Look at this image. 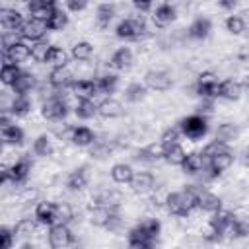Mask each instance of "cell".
Segmentation results:
<instances>
[{"label":"cell","instance_id":"1","mask_svg":"<svg viewBox=\"0 0 249 249\" xmlns=\"http://www.w3.org/2000/svg\"><path fill=\"white\" fill-rule=\"evenodd\" d=\"M115 35L123 41H142L148 35L144 18L140 14L136 18H123L115 27Z\"/></svg>","mask_w":249,"mask_h":249},{"label":"cell","instance_id":"2","mask_svg":"<svg viewBox=\"0 0 249 249\" xmlns=\"http://www.w3.org/2000/svg\"><path fill=\"white\" fill-rule=\"evenodd\" d=\"M179 128L187 140H193V142L202 140L208 134V117H202L198 113L187 115L179 121Z\"/></svg>","mask_w":249,"mask_h":249},{"label":"cell","instance_id":"3","mask_svg":"<svg viewBox=\"0 0 249 249\" xmlns=\"http://www.w3.org/2000/svg\"><path fill=\"white\" fill-rule=\"evenodd\" d=\"M68 113H70V107H68L66 99H62V95H58V93L51 95L41 105V117L49 123H62Z\"/></svg>","mask_w":249,"mask_h":249},{"label":"cell","instance_id":"4","mask_svg":"<svg viewBox=\"0 0 249 249\" xmlns=\"http://www.w3.org/2000/svg\"><path fill=\"white\" fill-rule=\"evenodd\" d=\"M47 239L51 249H66L74 243V233L66 224H54L49 228Z\"/></svg>","mask_w":249,"mask_h":249},{"label":"cell","instance_id":"5","mask_svg":"<svg viewBox=\"0 0 249 249\" xmlns=\"http://www.w3.org/2000/svg\"><path fill=\"white\" fill-rule=\"evenodd\" d=\"M144 86L148 89H154V91H167L173 86V78L167 70L152 68L144 74Z\"/></svg>","mask_w":249,"mask_h":249},{"label":"cell","instance_id":"6","mask_svg":"<svg viewBox=\"0 0 249 249\" xmlns=\"http://www.w3.org/2000/svg\"><path fill=\"white\" fill-rule=\"evenodd\" d=\"M33 169V161L29 156H21L19 160H16L12 165H8V175H10V183L12 185H23L29 179V173Z\"/></svg>","mask_w":249,"mask_h":249},{"label":"cell","instance_id":"7","mask_svg":"<svg viewBox=\"0 0 249 249\" xmlns=\"http://www.w3.org/2000/svg\"><path fill=\"white\" fill-rule=\"evenodd\" d=\"M49 27H47V21H41V19H35V18H27L19 35L23 41L27 43H37V41H43L45 35H47Z\"/></svg>","mask_w":249,"mask_h":249},{"label":"cell","instance_id":"8","mask_svg":"<svg viewBox=\"0 0 249 249\" xmlns=\"http://www.w3.org/2000/svg\"><path fill=\"white\" fill-rule=\"evenodd\" d=\"M231 163H233V154H231V150H230V152H224V154H220V156L208 160L202 173H204L208 179H214V177H220L224 171H228V169L231 167Z\"/></svg>","mask_w":249,"mask_h":249},{"label":"cell","instance_id":"9","mask_svg":"<svg viewBox=\"0 0 249 249\" xmlns=\"http://www.w3.org/2000/svg\"><path fill=\"white\" fill-rule=\"evenodd\" d=\"M177 18V8L173 6V4H169V2H160V4H156V8L152 10V14H150V19H152V23L156 25V27H167L173 19Z\"/></svg>","mask_w":249,"mask_h":249},{"label":"cell","instance_id":"10","mask_svg":"<svg viewBox=\"0 0 249 249\" xmlns=\"http://www.w3.org/2000/svg\"><path fill=\"white\" fill-rule=\"evenodd\" d=\"M33 218L37 220L39 226H45V228L54 226V224H56V202H51V200H39V202L35 204Z\"/></svg>","mask_w":249,"mask_h":249},{"label":"cell","instance_id":"11","mask_svg":"<svg viewBox=\"0 0 249 249\" xmlns=\"http://www.w3.org/2000/svg\"><path fill=\"white\" fill-rule=\"evenodd\" d=\"M23 23H25V18H23V14L19 10L8 8V6L0 8V25H2L4 31H16V33H19L21 27H23Z\"/></svg>","mask_w":249,"mask_h":249},{"label":"cell","instance_id":"12","mask_svg":"<svg viewBox=\"0 0 249 249\" xmlns=\"http://www.w3.org/2000/svg\"><path fill=\"white\" fill-rule=\"evenodd\" d=\"M126 241H128V249H156V239H152L140 224L128 230Z\"/></svg>","mask_w":249,"mask_h":249},{"label":"cell","instance_id":"13","mask_svg":"<svg viewBox=\"0 0 249 249\" xmlns=\"http://www.w3.org/2000/svg\"><path fill=\"white\" fill-rule=\"evenodd\" d=\"M56 8H58V4L54 0H31V2L25 4V10H27L29 18H35V19H41V21H47Z\"/></svg>","mask_w":249,"mask_h":249},{"label":"cell","instance_id":"14","mask_svg":"<svg viewBox=\"0 0 249 249\" xmlns=\"http://www.w3.org/2000/svg\"><path fill=\"white\" fill-rule=\"evenodd\" d=\"M70 91L74 93L76 99H93L99 91H97V84L91 78H78L74 80V84L70 86Z\"/></svg>","mask_w":249,"mask_h":249},{"label":"cell","instance_id":"15","mask_svg":"<svg viewBox=\"0 0 249 249\" xmlns=\"http://www.w3.org/2000/svg\"><path fill=\"white\" fill-rule=\"evenodd\" d=\"M115 212H119V208H111V206H105V204H95L89 210V224L95 226V228L107 230V226H109V222H111Z\"/></svg>","mask_w":249,"mask_h":249},{"label":"cell","instance_id":"16","mask_svg":"<svg viewBox=\"0 0 249 249\" xmlns=\"http://www.w3.org/2000/svg\"><path fill=\"white\" fill-rule=\"evenodd\" d=\"M29 58H31V45L27 41H19L12 49H8L6 53H2V60H8V62L18 64V66L21 62H25V60H29Z\"/></svg>","mask_w":249,"mask_h":249},{"label":"cell","instance_id":"17","mask_svg":"<svg viewBox=\"0 0 249 249\" xmlns=\"http://www.w3.org/2000/svg\"><path fill=\"white\" fill-rule=\"evenodd\" d=\"M49 84L54 89H66L74 84V74L68 66H60V68H51L49 72Z\"/></svg>","mask_w":249,"mask_h":249},{"label":"cell","instance_id":"18","mask_svg":"<svg viewBox=\"0 0 249 249\" xmlns=\"http://www.w3.org/2000/svg\"><path fill=\"white\" fill-rule=\"evenodd\" d=\"M163 206H165V210H167L171 216H177V218H189V214H191L189 208L185 206V200H183L181 191L165 195V198H163Z\"/></svg>","mask_w":249,"mask_h":249},{"label":"cell","instance_id":"19","mask_svg":"<svg viewBox=\"0 0 249 249\" xmlns=\"http://www.w3.org/2000/svg\"><path fill=\"white\" fill-rule=\"evenodd\" d=\"M210 33H212V21H210V18H206V16L195 18V19L191 21L189 29H187V35H189L191 39H196V41L206 39Z\"/></svg>","mask_w":249,"mask_h":249},{"label":"cell","instance_id":"20","mask_svg":"<svg viewBox=\"0 0 249 249\" xmlns=\"http://www.w3.org/2000/svg\"><path fill=\"white\" fill-rule=\"evenodd\" d=\"M154 187H156V177L150 171H136L130 181V189L136 195H146V193L154 191Z\"/></svg>","mask_w":249,"mask_h":249},{"label":"cell","instance_id":"21","mask_svg":"<svg viewBox=\"0 0 249 249\" xmlns=\"http://www.w3.org/2000/svg\"><path fill=\"white\" fill-rule=\"evenodd\" d=\"M235 218H237V216H235L231 210H224V208H222V210L210 214L206 226L212 228V230H216V231H220V233H226V230L230 228V224H231ZM224 237H226V235H224Z\"/></svg>","mask_w":249,"mask_h":249},{"label":"cell","instance_id":"22","mask_svg":"<svg viewBox=\"0 0 249 249\" xmlns=\"http://www.w3.org/2000/svg\"><path fill=\"white\" fill-rule=\"evenodd\" d=\"M134 62V54L128 47H119L113 51L111 58H109V66L115 70H128Z\"/></svg>","mask_w":249,"mask_h":249},{"label":"cell","instance_id":"23","mask_svg":"<svg viewBox=\"0 0 249 249\" xmlns=\"http://www.w3.org/2000/svg\"><path fill=\"white\" fill-rule=\"evenodd\" d=\"M115 16H117V6L115 4H109V2L97 4V8H95V25H97V29H101V31L107 29Z\"/></svg>","mask_w":249,"mask_h":249},{"label":"cell","instance_id":"24","mask_svg":"<svg viewBox=\"0 0 249 249\" xmlns=\"http://www.w3.org/2000/svg\"><path fill=\"white\" fill-rule=\"evenodd\" d=\"M70 142L74 146H78V148H89V146H93L97 142V136H95V132L89 126L80 124V126H74V132H72V140Z\"/></svg>","mask_w":249,"mask_h":249},{"label":"cell","instance_id":"25","mask_svg":"<svg viewBox=\"0 0 249 249\" xmlns=\"http://www.w3.org/2000/svg\"><path fill=\"white\" fill-rule=\"evenodd\" d=\"M204 167H206V160L202 158L200 152H189L181 165L183 173H187V175H198L204 171Z\"/></svg>","mask_w":249,"mask_h":249},{"label":"cell","instance_id":"26","mask_svg":"<svg viewBox=\"0 0 249 249\" xmlns=\"http://www.w3.org/2000/svg\"><path fill=\"white\" fill-rule=\"evenodd\" d=\"M134 173H136V171L132 169V165H130V163H124V161L115 163V165L111 167V171H109L113 183H117V185H130Z\"/></svg>","mask_w":249,"mask_h":249},{"label":"cell","instance_id":"27","mask_svg":"<svg viewBox=\"0 0 249 249\" xmlns=\"http://www.w3.org/2000/svg\"><path fill=\"white\" fill-rule=\"evenodd\" d=\"M35 88H37V78L31 72L23 70L19 74V78L16 80V84L12 86V91H14V95H29V91H33Z\"/></svg>","mask_w":249,"mask_h":249},{"label":"cell","instance_id":"28","mask_svg":"<svg viewBox=\"0 0 249 249\" xmlns=\"http://www.w3.org/2000/svg\"><path fill=\"white\" fill-rule=\"evenodd\" d=\"M241 91H243V86L237 80H233V78L220 80V99L235 101L241 97Z\"/></svg>","mask_w":249,"mask_h":249},{"label":"cell","instance_id":"29","mask_svg":"<svg viewBox=\"0 0 249 249\" xmlns=\"http://www.w3.org/2000/svg\"><path fill=\"white\" fill-rule=\"evenodd\" d=\"M163 152H165V148L161 146V142H150L148 146H144V148H140L138 150V160H142V161H146V163H156V161H160V160H163Z\"/></svg>","mask_w":249,"mask_h":249},{"label":"cell","instance_id":"30","mask_svg":"<svg viewBox=\"0 0 249 249\" xmlns=\"http://www.w3.org/2000/svg\"><path fill=\"white\" fill-rule=\"evenodd\" d=\"M123 103L121 101H117V99H113V97H105L99 105H97V113H99V117H103V119H117V117H121L123 115Z\"/></svg>","mask_w":249,"mask_h":249},{"label":"cell","instance_id":"31","mask_svg":"<svg viewBox=\"0 0 249 249\" xmlns=\"http://www.w3.org/2000/svg\"><path fill=\"white\" fill-rule=\"evenodd\" d=\"M88 181H89L88 169H86V167H78V169H74V171L68 173V177H66V187H68L70 191H74V193H80V191H84V189L88 187Z\"/></svg>","mask_w":249,"mask_h":249},{"label":"cell","instance_id":"32","mask_svg":"<svg viewBox=\"0 0 249 249\" xmlns=\"http://www.w3.org/2000/svg\"><path fill=\"white\" fill-rule=\"evenodd\" d=\"M31 107H33V101L29 95H14L6 111H10L14 117H27L31 113Z\"/></svg>","mask_w":249,"mask_h":249},{"label":"cell","instance_id":"33","mask_svg":"<svg viewBox=\"0 0 249 249\" xmlns=\"http://www.w3.org/2000/svg\"><path fill=\"white\" fill-rule=\"evenodd\" d=\"M97 105L99 103H95L93 99H78L76 105H74V115L78 119H82V121H89V119L99 115L97 113Z\"/></svg>","mask_w":249,"mask_h":249},{"label":"cell","instance_id":"34","mask_svg":"<svg viewBox=\"0 0 249 249\" xmlns=\"http://www.w3.org/2000/svg\"><path fill=\"white\" fill-rule=\"evenodd\" d=\"M198 210H204L208 214H214L218 210H222V198L210 191H202L198 195Z\"/></svg>","mask_w":249,"mask_h":249},{"label":"cell","instance_id":"35","mask_svg":"<svg viewBox=\"0 0 249 249\" xmlns=\"http://www.w3.org/2000/svg\"><path fill=\"white\" fill-rule=\"evenodd\" d=\"M37 228H39V224L35 218H19L14 226V233L19 239H29L37 233Z\"/></svg>","mask_w":249,"mask_h":249},{"label":"cell","instance_id":"36","mask_svg":"<svg viewBox=\"0 0 249 249\" xmlns=\"http://www.w3.org/2000/svg\"><path fill=\"white\" fill-rule=\"evenodd\" d=\"M70 56L76 62H88L93 56V45L89 41H76L70 49Z\"/></svg>","mask_w":249,"mask_h":249},{"label":"cell","instance_id":"37","mask_svg":"<svg viewBox=\"0 0 249 249\" xmlns=\"http://www.w3.org/2000/svg\"><path fill=\"white\" fill-rule=\"evenodd\" d=\"M23 70L18 66V64H12L8 60H2V70H0V82L6 86V88H12L16 84V80L19 78Z\"/></svg>","mask_w":249,"mask_h":249},{"label":"cell","instance_id":"38","mask_svg":"<svg viewBox=\"0 0 249 249\" xmlns=\"http://www.w3.org/2000/svg\"><path fill=\"white\" fill-rule=\"evenodd\" d=\"M95 84H97V91H99V93L111 95V93H115V89H117V86H119V76L107 72V74L97 76V78H95Z\"/></svg>","mask_w":249,"mask_h":249},{"label":"cell","instance_id":"39","mask_svg":"<svg viewBox=\"0 0 249 249\" xmlns=\"http://www.w3.org/2000/svg\"><path fill=\"white\" fill-rule=\"evenodd\" d=\"M33 154L35 156H41V158H49L54 154V144H53V138L49 134H39L35 140H33Z\"/></svg>","mask_w":249,"mask_h":249},{"label":"cell","instance_id":"40","mask_svg":"<svg viewBox=\"0 0 249 249\" xmlns=\"http://www.w3.org/2000/svg\"><path fill=\"white\" fill-rule=\"evenodd\" d=\"M0 136H2V142H4L6 146H19V144H23V140H25V132H23V128L18 126V124L0 130Z\"/></svg>","mask_w":249,"mask_h":249},{"label":"cell","instance_id":"41","mask_svg":"<svg viewBox=\"0 0 249 249\" xmlns=\"http://www.w3.org/2000/svg\"><path fill=\"white\" fill-rule=\"evenodd\" d=\"M226 239H243L249 235V222L247 220H241V218H235L230 228L226 230Z\"/></svg>","mask_w":249,"mask_h":249},{"label":"cell","instance_id":"42","mask_svg":"<svg viewBox=\"0 0 249 249\" xmlns=\"http://www.w3.org/2000/svg\"><path fill=\"white\" fill-rule=\"evenodd\" d=\"M68 12L62 8V6H58L54 12H53V16L47 19V27H49V31H62L66 25H68Z\"/></svg>","mask_w":249,"mask_h":249},{"label":"cell","instance_id":"43","mask_svg":"<svg viewBox=\"0 0 249 249\" xmlns=\"http://www.w3.org/2000/svg\"><path fill=\"white\" fill-rule=\"evenodd\" d=\"M237 136H239V128H237V124H233V123H222V124H218V128H216V140H220V142H224V144L233 142Z\"/></svg>","mask_w":249,"mask_h":249},{"label":"cell","instance_id":"44","mask_svg":"<svg viewBox=\"0 0 249 249\" xmlns=\"http://www.w3.org/2000/svg\"><path fill=\"white\" fill-rule=\"evenodd\" d=\"M187 154L189 152H185V148L181 146V144H175V146H171V148H165V152H163V161L165 163H169V165H183V161H185V158H187Z\"/></svg>","mask_w":249,"mask_h":249},{"label":"cell","instance_id":"45","mask_svg":"<svg viewBox=\"0 0 249 249\" xmlns=\"http://www.w3.org/2000/svg\"><path fill=\"white\" fill-rule=\"evenodd\" d=\"M146 93H148V88L144 86V82H142V84H140V82H130V84L124 88V97H126V101H130V103L142 101V99L146 97Z\"/></svg>","mask_w":249,"mask_h":249},{"label":"cell","instance_id":"46","mask_svg":"<svg viewBox=\"0 0 249 249\" xmlns=\"http://www.w3.org/2000/svg\"><path fill=\"white\" fill-rule=\"evenodd\" d=\"M224 152H230V144H224V142H220V140H210L208 144H204V148H202V158L208 161V160H212V158H216V156H220V154H224Z\"/></svg>","mask_w":249,"mask_h":249},{"label":"cell","instance_id":"47","mask_svg":"<svg viewBox=\"0 0 249 249\" xmlns=\"http://www.w3.org/2000/svg\"><path fill=\"white\" fill-rule=\"evenodd\" d=\"M224 25H226V31H228V33H231V35H241V33L245 31V27H247V21H245L243 16H239V14H230V16L226 18Z\"/></svg>","mask_w":249,"mask_h":249},{"label":"cell","instance_id":"48","mask_svg":"<svg viewBox=\"0 0 249 249\" xmlns=\"http://www.w3.org/2000/svg\"><path fill=\"white\" fill-rule=\"evenodd\" d=\"M66 62H68V53L62 47L53 45L47 56V64H51L53 68H60V66H66Z\"/></svg>","mask_w":249,"mask_h":249},{"label":"cell","instance_id":"49","mask_svg":"<svg viewBox=\"0 0 249 249\" xmlns=\"http://www.w3.org/2000/svg\"><path fill=\"white\" fill-rule=\"evenodd\" d=\"M181 128H179V124L177 126H169V128H165L163 132H161V136H160V142H161V146L163 148H171V146H175V144H181Z\"/></svg>","mask_w":249,"mask_h":249},{"label":"cell","instance_id":"50","mask_svg":"<svg viewBox=\"0 0 249 249\" xmlns=\"http://www.w3.org/2000/svg\"><path fill=\"white\" fill-rule=\"evenodd\" d=\"M51 43L47 39L43 41H37V43H31V58L35 62H47V56H49V51H51Z\"/></svg>","mask_w":249,"mask_h":249},{"label":"cell","instance_id":"51","mask_svg":"<svg viewBox=\"0 0 249 249\" xmlns=\"http://www.w3.org/2000/svg\"><path fill=\"white\" fill-rule=\"evenodd\" d=\"M74 218V208L68 202H56V224H66Z\"/></svg>","mask_w":249,"mask_h":249},{"label":"cell","instance_id":"52","mask_svg":"<svg viewBox=\"0 0 249 249\" xmlns=\"http://www.w3.org/2000/svg\"><path fill=\"white\" fill-rule=\"evenodd\" d=\"M142 228H144V231L152 237V239H158L160 237V233H161V222L158 220V218H146V220H142V222H138Z\"/></svg>","mask_w":249,"mask_h":249},{"label":"cell","instance_id":"53","mask_svg":"<svg viewBox=\"0 0 249 249\" xmlns=\"http://www.w3.org/2000/svg\"><path fill=\"white\" fill-rule=\"evenodd\" d=\"M14 241H16V233H14V228L2 226V228H0V249H12Z\"/></svg>","mask_w":249,"mask_h":249},{"label":"cell","instance_id":"54","mask_svg":"<svg viewBox=\"0 0 249 249\" xmlns=\"http://www.w3.org/2000/svg\"><path fill=\"white\" fill-rule=\"evenodd\" d=\"M62 8H64L66 12L78 14V12H84V10L88 8V2H86V0H66V2L62 4Z\"/></svg>","mask_w":249,"mask_h":249},{"label":"cell","instance_id":"55","mask_svg":"<svg viewBox=\"0 0 249 249\" xmlns=\"http://www.w3.org/2000/svg\"><path fill=\"white\" fill-rule=\"evenodd\" d=\"M132 6H134V10H136L140 16H142V14H152V10L156 8V4L150 2V0H134Z\"/></svg>","mask_w":249,"mask_h":249},{"label":"cell","instance_id":"56","mask_svg":"<svg viewBox=\"0 0 249 249\" xmlns=\"http://www.w3.org/2000/svg\"><path fill=\"white\" fill-rule=\"evenodd\" d=\"M89 154H91V158H105V156L111 154V148H109L107 144H97V142H95V144L91 146V152H89Z\"/></svg>","mask_w":249,"mask_h":249},{"label":"cell","instance_id":"57","mask_svg":"<svg viewBox=\"0 0 249 249\" xmlns=\"http://www.w3.org/2000/svg\"><path fill=\"white\" fill-rule=\"evenodd\" d=\"M119 228H121V216H119V212H115L113 218H111V222H109V226H107V230L109 231H117Z\"/></svg>","mask_w":249,"mask_h":249},{"label":"cell","instance_id":"58","mask_svg":"<svg viewBox=\"0 0 249 249\" xmlns=\"http://www.w3.org/2000/svg\"><path fill=\"white\" fill-rule=\"evenodd\" d=\"M237 6V2L235 0H218V8H222V10H230L231 14H233V8Z\"/></svg>","mask_w":249,"mask_h":249},{"label":"cell","instance_id":"59","mask_svg":"<svg viewBox=\"0 0 249 249\" xmlns=\"http://www.w3.org/2000/svg\"><path fill=\"white\" fill-rule=\"evenodd\" d=\"M243 163L249 167V148H245V150H243Z\"/></svg>","mask_w":249,"mask_h":249},{"label":"cell","instance_id":"60","mask_svg":"<svg viewBox=\"0 0 249 249\" xmlns=\"http://www.w3.org/2000/svg\"><path fill=\"white\" fill-rule=\"evenodd\" d=\"M21 249H35V247H33L31 243H23V245H21Z\"/></svg>","mask_w":249,"mask_h":249},{"label":"cell","instance_id":"61","mask_svg":"<svg viewBox=\"0 0 249 249\" xmlns=\"http://www.w3.org/2000/svg\"><path fill=\"white\" fill-rule=\"evenodd\" d=\"M245 16H249V10H247V12H245Z\"/></svg>","mask_w":249,"mask_h":249}]
</instances>
